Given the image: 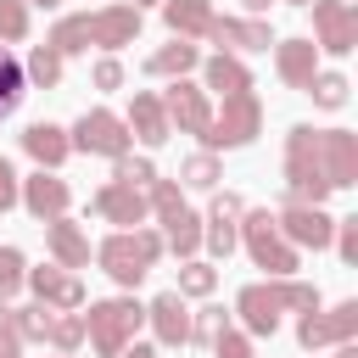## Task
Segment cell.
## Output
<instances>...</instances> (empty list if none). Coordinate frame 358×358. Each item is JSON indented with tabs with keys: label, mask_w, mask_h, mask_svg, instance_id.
Segmentation results:
<instances>
[{
	"label": "cell",
	"mask_w": 358,
	"mask_h": 358,
	"mask_svg": "<svg viewBox=\"0 0 358 358\" xmlns=\"http://www.w3.org/2000/svg\"><path fill=\"white\" fill-rule=\"evenodd\" d=\"M241 6H246V11H252V17H263V11H268V6H274V0H241Z\"/></svg>",
	"instance_id": "obj_46"
},
{
	"label": "cell",
	"mask_w": 358,
	"mask_h": 358,
	"mask_svg": "<svg viewBox=\"0 0 358 358\" xmlns=\"http://www.w3.org/2000/svg\"><path fill=\"white\" fill-rule=\"evenodd\" d=\"M28 6H45V11H56V6H62V0H28Z\"/></svg>",
	"instance_id": "obj_50"
},
{
	"label": "cell",
	"mask_w": 358,
	"mask_h": 358,
	"mask_svg": "<svg viewBox=\"0 0 358 358\" xmlns=\"http://www.w3.org/2000/svg\"><path fill=\"white\" fill-rule=\"evenodd\" d=\"M90 207H95L106 224H123V229H140V224H145V213H151V207H145V190L117 185V179H112V185H101V190L90 196Z\"/></svg>",
	"instance_id": "obj_15"
},
{
	"label": "cell",
	"mask_w": 358,
	"mask_h": 358,
	"mask_svg": "<svg viewBox=\"0 0 358 358\" xmlns=\"http://www.w3.org/2000/svg\"><path fill=\"white\" fill-rule=\"evenodd\" d=\"M241 246L252 252V263L257 268H268V280H280V274H296V246L280 235V224H274V213L268 207H257V213H241Z\"/></svg>",
	"instance_id": "obj_6"
},
{
	"label": "cell",
	"mask_w": 358,
	"mask_h": 358,
	"mask_svg": "<svg viewBox=\"0 0 358 358\" xmlns=\"http://www.w3.org/2000/svg\"><path fill=\"white\" fill-rule=\"evenodd\" d=\"M134 39H140V11H134L129 0H117V6H101V11L62 17V22L50 28L45 45H56L62 56H84L90 45H101V50H123V45H134Z\"/></svg>",
	"instance_id": "obj_1"
},
{
	"label": "cell",
	"mask_w": 358,
	"mask_h": 358,
	"mask_svg": "<svg viewBox=\"0 0 358 358\" xmlns=\"http://www.w3.org/2000/svg\"><path fill=\"white\" fill-rule=\"evenodd\" d=\"M28 39V0H0V45Z\"/></svg>",
	"instance_id": "obj_37"
},
{
	"label": "cell",
	"mask_w": 358,
	"mask_h": 358,
	"mask_svg": "<svg viewBox=\"0 0 358 358\" xmlns=\"http://www.w3.org/2000/svg\"><path fill=\"white\" fill-rule=\"evenodd\" d=\"M274 224H280V235L291 241V246H330V235H336V218L324 213V207H308V201H285L280 213H274Z\"/></svg>",
	"instance_id": "obj_11"
},
{
	"label": "cell",
	"mask_w": 358,
	"mask_h": 358,
	"mask_svg": "<svg viewBox=\"0 0 358 358\" xmlns=\"http://www.w3.org/2000/svg\"><path fill=\"white\" fill-rule=\"evenodd\" d=\"M117 358H157V347H145V341H129Z\"/></svg>",
	"instance_id": "obj_45"
},
{
	"label": "cell",
	"mask_w": 358,
	"mask_h": 358,
	"mask_svg": "<svg viewBox=\"0 0 358 358\" xmlns=\"http://www.w3.org/2000/svg\"><path fill=\"white\" fill-rule=\"evenodd\" d=\"M213 358H252V336H246V330H229V324H224V330L213 336Z\"/></svg>",
	"instance_id": "obj_40"
},
{
	"label": "cell",
	"mask_w": 358,
	"mask_h": 358,
	"mask_svg": "<svg viewBox=\"0 0 358 358\" xmlns=\"http://www.w3.org/2000/svg\"><path fill=\"white\" fill-rule=\"evenodd\" d=\"M330 241H336L341 263L352 268V263H358V218H336V235H330Z\"/></svg>",
	"instance_id": "obj_42"
},
{
	"label": "cell",
	"mask_w": 358,
	"mask_h": 358,
	"mask_svg": "<svg viewBox=\"0 0 358 358\" xmlns=\"http://www.w3.org/2000/svg\"><path fill=\"white\" fill-rule=\"evenodd\" d=\"M218 179H224L218 151H196V157H185V162H179V185H190V190H213Z\"/></svg>",
	"instance_id": "obj_29"
},
{
	"label": "cell",
	"mask_w": 358,
	"mask_h": 358,
	"mask_svg": "<svg viewBox=\"0 0 358 358\" xmlns=\"http://www.w3.org/2000/svg\"><path fill=\"white\" fill-rule=\"evenodd\" d=\"M201 246L224 263V257L241 246V229H235V224H224V218H207V224H201Z\"/></svg>",
	"instance_id": "obj_35"
},
{
	"label": "cell",
	"mask_w": 358,
	"mask_h": 358,
	"mask_svg": "<svg viewBox=\"0 0 358 358\" xmlns=\"http://www.w3.org/2000/svg\"><path fill=\"white\" fill-rule=\"evenodd\" d=\"M22 274H28V257H22L17 246H0V302H11V296H17Z\"/></svg>",
	"instance_id": "obj_38"
},
{
	"label": "cell",
	"mask_w": 358,
	"mask_h": 358,
	"mask_svg": "<svg viewBox=\"0 0 358 358\" xmlns=\"http://www.w3.org/2000/svg\"><path fill=\"white\" fill-rule=\"evenodd\" d=\"M224 324H229V313H224L218 302H207V308H201V313L190 319V341H201V347H213V336H218Z\"/></svg>",
	"instance_id": "obj_39"
},
{
	"label": "cell",
	"mask_w": 358,
	"mask_h": 358,
	"mask_svg": "<svg viewBox=\"0 0 358 358\" xmlns=\"http://www.w3.org/2000/svg\"><path fill=\"white\" fill-rule=\"evenodd\" d=\"M319 157H324L330 190L358 185V134H352V129H319Z\"/></svg>",
	"instance_id": "obj_14"
},
{
	"label": "cell",
	"mask_w": 358,
	"mask_h": 358,
	"mask_svg": "<svg viewBox=\"0 0 358 358\" xmlns=\"http://www.w3.org/2000/svg\"><path fill=\"white\" fill-rule=\"evenodd\" d=\"M17 190H22V179H17V168L0 157V213H11L17 207Z\"/></svg>",
	"instance_id": "obj_44"
},
{
	"label": "cell",
	"mask_w": 358,
	"mask_h": 358,
	"mask_svg": "<svg viewBox=\"0 0 358 358\" xmlns=\"http://www.w3.org/2000/svg\"><path fill=\"white\" fill-rule=\"evenodd\" d=\"M73 151H90V157H123L129 145H134V134H129V123L117 117V112H106V106H95V112H84L78 123H73Z\"/></svg>",
	"instance_id": "obj_7"
},
{
	"label": "cell",
	"mask_w": 358,
	"mask_h": 358,
	"mask_svg": "<svg viewBox=\"0 0 358 358\" xmlns=\"http://www.w3.org/2000/svg\"><path fill=\"white\" fill-rule=\"evenodd\" d=\"M268 285H274L280 308H296V313H313V308H319V285H302V280H291V274H280V280H268Z\"/></svg>",
	"instance_id": "obj_32"
},
{
	"label": "cell",
	"mask_w": 358,
	"mask_h": 358,
	"mask_svg": "<svg viewBox=\"0 0 358 358\" xmlns=\"http://www.w3.org/2000/svg\"><path fill=\"white\" fill-rule=\"evenodd\" d=\"M213 291H218V268L201 263V257H185V268H179V296H213Z\"/></svg>",
	"instance_id": "obj_31"
},
{
	"label": "cell",
	"mask_w": 358,
	"mask_h": 358,
	"mask_svg": "<svg viewBox=\"0 0 358 358\" xmlns=\"http://www.w3.org/2000/svg\"><path fill=\"white\" fill-rule=\"evenodd\" d=\"M140 324H145V308L134 296H106V302H90V313H84V336L101 358H117Z\"/></svg>",
	"instance_id": "obj_4"
},
{
	"label": "cell",
	"mask_w": 358,
	"mask_h": 358,
	"mask_svg": "<svg viewBox=\"0 0 358 358\" xmlns=\"http://www.w3.org/2000/svg\"><path fill=\"white\" fill-rule=\"evenodd\" d=\"M162 246H168L173 257H196V252H201V218H196L190 207H179L173 218H162Z\"/></svg>",
	"instance_id": "obj_26"
},
{
	"label": "cell",
	"mask_w": 358,
	"mask_h": 358,
	"mask_svg": "<svg viewBox=\"0 0 358 358\" xmlns=\"http://www.w3.org/2000/svg\"><path fill=\"white\" fill-rule=\"evenodd\" d=\"M157 257H162V235H157V229H117V235H106V241L95 246V263H101L117 285H129V291L151 274Z\"/></svg>",
	"instance_id": "obj_3"
},
{
	"label": "cell",
	"mask_w": 358,
	"mask_h": 358,
	"mask_svg": "<svg viewBox=\"0 0 358 358\" xmlns=\"http://www.w3.org/2000/svg\"><path fill=\"white\" fill-rule=\"evenodd\" d=\"M90 84H95V90H123V62L106 50V56L90 67Z\"/></svg>",
	"instance_id": "obj_41"
},
{
	"label": "cell",
	"mask_w": 358,
	"mask_h": 358,
	"mask_svg": "<svg viewBox=\"0 0 358 358\" xmlns=\"http://www.w3.org/2000/svg\"><path fill=\"white\" fill-rule=\"evenodd\" d=\"M22 151H28L39 168H62V162L73 157V140H67L62 123H28V129H22Z\"/></svg>",
	"instance_id": "obj_21"
},
{
	"label": "cell",
	"mask_w": 358,
	"mask_h": 358,
	"mask_svg": "<svg viewBox=\"0 0 358 358\" xmlns=\"http://www.w3.org/2000/svg\"><path fill=\"white\" fill-rule=\"evenodd\" d=\"M235 313H241V324H246V336H274L280 330V296H274V285L263 280V285H241V296H235Z\"/></svg>",
	"instance_id": "obj_16"
},
{
	"label": "cell",
	"mask_w": 358,
	"mask_h": 358,
	"mask_svg": "<svg viewBox=\"0 0 358 358\" xmlns=\"http://www.w3.org/2000/svg\"><path fill=\"white\" fill-rule=\"evenodd\" d=\"M358 336V302H336L330 313H302V324H296V341H302V352H319V347H336V341H352Z\"/></svg>",
	"instance_id": "obj_9"
},
{
	"label": "cell",
	"mask_w": 358,
	"mask_h": 358,
	"mask_svg": "<svg viewBox=\"0 0 358 358\" xmlns=\"http://www.w3.org/2000/svg\"><path fill=\"white\" fill-rule=\"evenodd\" d=\"M22 285L45 302V308H56V313H73V308H84V280L78 274H67L62 263H45V268H28L22 274Z\"/></svg>",
	"instance_id": "obj_12"
},
{
	"label": "cell",
	"mask_w": 358,
	"mask_h": 358,
	"mask_svg": "<svg viewBox=\"0 0 358 358\" xmlns=\"http://www.w3.org/2000/svg\"><path fill=\"white\" fill-rule=\"evenodd\" d=\"M257 129H263V101H257L252 90L224 95V106H218V112L207 117V129H201V151H235V145L257 140Z\"/></svg>",
	"instance_id": "obj_5"
},
{
	"label": "cell",
	"mask_w": 358,
	"mask_h": 358,
	"mask_svg": "<svg viewBox=\"0 0 358 358\" xmlns=\"http://www.w3.org/2000/svg\"><path fill=\"white\" fill-rule=\"evenodd\" d=\"M308 95H313L324 112H336V106H347V78H341V73H313Z\"/></svg>",
	"instance_id": "obj_36"
},
{
	"label": "cell",
	"mask_w": 358,
	"mask_h": 358,
	"mask_svg": "<svg viewBox=\"0 0 358 358\" xmlns=\"http://www.w3.org/2000/svg\"><path fill=\"white\" fill-rule=\"evenodd\" d=\"M11 330L22 336V341H45V330H50V308L34 296L28 308H11Z\"/></svg>",
	"instance_id": "obj_33"
},
{
	"label": "cell",
	"mask_w": 358,
	"mask_h": 358,
	"mask_svg": "<svg viewBox=\"0 0 358 358\" xmlns=\"http://www.w3.org/2000/svg\"><path fill=\"white\" fill-rule=\"evenodd\" d=\"M129 134L140 140V145H162L168 134H173V123H168V112H162V101L151 95V90H134V101H129Z\"/></svg>",
	"instance_id": "obj_20"
},
{
	"label": "cell",
	"mask_w": 358,
	"mask_h": 358,
	"mask_svg": "<svg viewBox=\"0 0 358 358\" xmlns=\"http://www.w3.org/2000/svg\"><path fill=\"white\" fill-rule=\"evenodd\" d=\"M129 6H134V11H145V6H162V0H129Z\"/></svg>",
	"instance_id": "obj_49"
},
{
	"label": "cell",
	"mask_w": 358,
	"mask_h": 358,
	"mask_svg": "<svg viewBox=\"0 0 358 358\" xmlns=\"http://www.w3.org/2000/svg\"><path fill=\"white\" fill-rule=\"evenodd\" d=\"M62 358H73V352H62Z\"/></svg>",
	"instance_id": "obj_52"
},
{
	"label": "cell",
	"mask_w": 358,
	"mask_h": 358,
	"mask_svg": "<svg viewBox=\"0 0 358 358\" xmlns=\"http://www.w3.org/2000/svg\"><path fill=\"white\" fill-rule=\"evenodd\" d=\"M62 50L56 45H34L28 50V62H22V78H28V90H56L62 84Z\"/></svg>",
	"instance_id": "obj_27"
},
{
	"label": "cell",
	"mask_w": 358,
	"mask_h": 358,
	"mask_svg": "<svg viewBox=\"0 0 358 358\" xmlns=\"http://www.w3.org/2000/svg\"><path fill=\"white\" fill-rule=\"evenodd\" d=\"M324 196H330V179H324V157H319V129L296 123L285 134V201L324 207Z\"/></svg>",
	"instance_id": "obj_2"
},
{
	"label": "cell",
	"mask_w": 358,
	"mask_h": 358,
	"mask_svg": "<svg viewBox=\"0 0 358 358\" xmlns=\"http://www.w3.org/2000/svg\"><path fill=\"white\" fill-rule=\"evenodd\" d=\"M207 39H218V45L235 56V50H268V45H274V28H268L263 17H213Z\"/></svg>",
	"instance_id": "obj_17"
},
{
	"label": "cell",
	"mask_w": 358,
	"mask_h": 358,
	"mask_svg": "<svg viewBox=\"0 0 358 358\" xmlns=\"http://www.w3.org/2000/svg\"><path fill=\"white\" fill-rule=\"evenodd\" d=\"M17 201H22V207H28L39 224H50V218H62V213H67L73 190H67V179H62L56 168H39V173H28V179H22Z\"/></svg>",
	"instance_id": "obj_13"
},
{
	"label": "cell",
	"mask_w": 358,
	"mask_h": 358,
	"mask_svg": "<svg viewBox=\"0 0 358 358\" xmlns=\"http://www.w3.org/2000/svg\"><path fill=\"white\" fill-rule=\"evenodd\" d=\"M274 73H280L291 90H308L313 73H319V45H313V39H280V45H274Z\"/></svg>",
	"instance_id": "obj_19"
},
{
	"label": "cell",
	"mask_w": 358,
	"mask_h": 358,
	"mask_svg": "<svg viewBox=\"0 0 358 358\" xmlns=\"http://www.w3.org/2000/svg\"><path fill=\"white\" fill-rule=\"evenodd\" d=\"M0 324H11V302H0Z\"/></svg>",
	"instance_id": "obj_48"
},
{
	"label": "cell",
	"mask_w": 358,
	"mask_h": 358,
	"mask_svg": "<svg viewBox=\"0 0 358 358\" xmlns=\"http://www.w3.org/2000/svg\"><path fill=\"white\" fill-rule=\"evenodd\" d=\"M145 324L157 330V347H185L190 341V308L179 291H162L151 308H145Z\"/></svg>",
	"instance_id": "obj_18"
},
{
	"label": "cell",
	"mask_w": 358,
	"mask_h": 358,
	"mask_svg": "<svg viewBox=\"0 0 358 358\" xmlns=\"http://www.w3.org/2000/svg\"><path fill=\"white\" fill-rule=\"evenodd\" d=\"M313 6V45L330 56H347L358 45V6L347 0H308Z\"/></svg>",
	"instance_id": "obj_8"
},
{
	"label": "cell",
	"mask_w": 358,
	"mask_h": 358,
	"mask_svg": "<svg viewBox=\"0 0 358 358\" xmlns=\"http://www.w3.org/2000/svg\"><path fill=\"white\" fill-rule=\"evenodd\" d=\"M45 341H50L56 352H78V341H84V313H78V308H73V313H56V308H50Z\"/></svg>",
	"instance_id": "obj_30"
},
{
	"label": "cell",
	"mask_w": 358,
	"mask_h": 358,
	"mask_svg": "<svg viewBox=\"0 0 358 358\" xmlns=\"http://www.w3.org/2000/svg\"><path fill=\"white\" fill-rule=\"evenodd\" d=\"M336 358H358V347L352 341H336Z\"/></svg>",
	"instance_id": "obj_47"
},
{
	"label": "cell",
	"mask_w": 358,
	"mask_h": 358,
	"mask_svg": "<svg viewBox=\"0 0 358 358\" xmlns=\"http://www.w3.org/2000/svg\"><path fill=\"white\" fill-rule=\"evenodd\" d=\"M291 6H308V0H291Z\"/></svg>",
	"instance_id": "obj_51"
},
{
	"label": "cell",
	"mask_w": 358,
	"mask_h": 358,
	"mask_svg": "<svg viewBox=\"0 0 358 358\" xmlns=\"http://www.w3.org/2000/svg\"><path fill=\"white\" fill-rule=\"evenodd\" d=\"M112 179H117V185H134V190H145V185L157 179V168H151V157H134V151H123V157H112Z\"/></svg>",
	"instance_id": "obj_34"
},
{
	"label": "cell",
	"mask_w": 358,
	"mask_h": 358,
	"mask_svg": "<svg viewBox=\"0 0 358 358\" xmlns=\"http://www.w3.org/2000/svg\"><path fill=\"white\" fill-rule=\"evenodd\" d=\"M190 67H201V50H196L190 39H179V34H173V45H162V50L145 56V73H151V78H185Z\"/></svg>",
	"instance_id": "obj_25"
},
{
	"label": "cell",
	"mask_w": 358,
	"mask_h": 358,
	"mask_svg": "<svg viewBox=\"0 0 358 358\" xmlns=\"http://www.w3.org/2000/svg\"><path fill=\"white\" fill-rule=\"evenodd\" d=\"M45 241H50V257H56L62 268H90V235H84L67 213L45 224Z\"/></svg>",
	"instance_id": "obj_22"
},
{
	"label": "cell",
	"mask_w": 358,
	"mask_h": 358,
	"mask_svg": "<svg viewBox=\"0 0 358 358\" xmlns=\"http://www.w3.org/2000/svg\"><path fill=\"white\" fill-rule=\"evenodd\" d=\"M213 0H162V22L179 34V39H207L213 28Z\"/></svg>",
	"instance_id": "obj_24"
},
{
	"label": "cell",
	"mask_w": 358,
	"mask_h": 358,
	"mask_svg": "<svg viewBox=\"0 0 358 358\" xmlns=\"http://www.w3.org/2000/svg\"><path fill=\"white\" fill-rule=\"evenodd\" d=\"M201 90H213V95H241V90H252V67H246L241 56L218 50V56L201 62Z\"/></svg>",
	"instance_id": "obj_23"
},
{
	"label": "cell",
	"mask_w": 358,
	"mask_h": 358,
	"mask_svg": "<svg viewBox=\"0 0 358 358\" xmlns=\"http://www.w3.org/2000/svg\"><path fill=\"white\" fill-rule=\"evenodd\" d=\"M157 101H162V112H168V123H173L179 134H196V140H201V129H207V117H213L201 84H190V78H168V95H157Z\"/></svg>",
	"instance_id": "obj_10"
},
{
	"label": "cell",
	"mask_w": 358,
	"mask_h": 358,
	"mask_svg": "<svg viewBox=\"0 0 358 358\" xmlns=\"http://www.w3.org/2000/svg\"><path fill=\"white\" fill-rule=\"evenodd\" d=\"M22 95H28V78H22V62L0 45V117H11L17 106H22Z\"/></svg>",
	"instance_id": "obj_28"
},
{
	"label": "cell",
	"mask_w": 358,
	"mask_h": 358,
	"mask_svg": "<svg viewBox=\"0 0 358 358\" xmlns=\"http://www.w3.org/2000/svg\"><path fill=\"white\" fill-rule=\"evenodd\" d=\"M241 213H246V201H241L235 190H213V207H207V218H224V224H241Z\"/></svg>",
	"instance_id": "obj_43"
}]
</instances>
